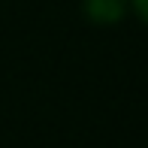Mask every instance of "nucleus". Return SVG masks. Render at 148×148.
<instances>
[{
    "mask_svg": "<svg viewBox=\"0 0 148 148\" xmlns=\"http://www.w3.org/2000/svg\"><path fill=\"white\" fill-rule=\"evenodd\" d=\"M127 6V0H82V12L91 24H118Z\"/></svg>",
    "mask_w": 148,
    "mask_h": 148,
    "instance_id": "1",
    "label": "nucleus"
},
{
    "mask_svg": "<svg viewBox=\"0 0 148 148\" xmlns=\"http://www.w3.org/2000/svg\"><path fill=\"white\" fill-rule=\"evenodd\" d=\"M127 3H130V9L139 15V21L148 27V0H127Z\"/></svg>",
    "mask_w": 148,
    "mask_h": 148,
    "instance_id": "2",
    "label": "nucleus"
}]
</instances>
